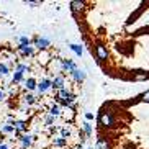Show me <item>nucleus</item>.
Masks as SVG:
<instances>
[{"label": "nucleus", "instance_id": "1", "mask_svg": "<svg viewBox=\"0 0 149 149\" xmlns=\"http://www.w3.org/2000/svg\"><path fill=\"white\" fill-rule=\"evenodd\" d=\"M98 121H100V125L103 128H113L115 126V120H113V116H111L110 111H102L100 116H98Z\"/></svg>", "mask_w": 149, "mask_h": 149}, {"label": "nucleus", "instance_id": "2", "mask_svg": "<svg viewBox=\"0 0 149 149\" xmlns=\"http://www.w3.org/2000/svg\"><path fill=\"white\" fill-rule=\"evenodd\" d=\"M95 54H97V59L98 61H107L108 59V51H107V48L103 44H98L95 48Z\"/></svg>", "mask_w": 149, "mask_h": 149}, {"label": "nucleus", "instance_id": "3", "mask_svg": "<svg viewBox=\"0 0 149 149\" xmlns=\"http://www.w3.org/2000/svg\"><path fill=\"white\" fill-rule=\"evenodd\" d=\"M61 67H62V70H67V72H74V70H77V67H75V64L70 59H62L61 61Z\"/></svg>", "mask_w": 149, "mask_h": 149}, {"label": "nucleus", "instance_id": "4", "mask_svg": "<svg viewBox=\"0 0 149 149\" xmlns=\"http://www.w3.org/2000/svg\"><path fill=\"white\" fill-rule=\"evenodd\" d=\"M70 8L74 13H79V12H84L85 8V2H79V0H74V2H70Z\"/></svg>", "mask_w": 149, "mask_h": 149}, {"label": "nucleus", "instance_id": "5", "mask_svg": "<svg viewBox=\"0 0 149 149\" xmlns=\"http://www.w3.org/2000/svg\"><path fill=\"white\" fill-rule=\"evenodd\" d=\"M33 43H35L36 48L41 49V51H43V49H46L49 46V40H46V38H35V40H33Z\"/></svg>", "mask_w": 149, "mask_h": 149}, {"label": "nucleus", "instance_id": "6", "mask_svg": "<svg viewBox=\"0 0 149 149\" xmlns=\"http://www.w3.org/2000/svg\"><path fill=\"white\" fill-rule=\"evenodd\" d=\"M49 87H53V82L49 79H43L40 84H38V90H40V93H43V92H46Z\"/></svg>", "mask_w": 149, "mask_h": 149}, {"label": "nucleus", "instance_id": "7", "mask_svg": "<svg viewBox=\"0 0 149 149\" xmlns=\"http://www.w3.org/2000/svg\"><path fill=\"white\" fill-rule=\"evenodd\" d=\"M53 87L57 88V90H62V88H64V77H62V75H56V77H54Z\"/></svg>", "mask_w": 149, "mask_h": 149}, {"label": "nucleus", "instance_id": "8", "mask_svg": "<svg viewBox=\"0 0 149 149\" xmlns=\"http://www.w3.org/2000/svg\"><path fill=\"white\" fill-rule=\"evenodd\" d=\"M18 51H20L23 56H31V54H33V48H31V46H23V44H18Z\"/></svg>", "mask_w": 149, "mask_h": 149}, {"label": "nucleus", "instance_id": "9", "mask_svg": "<svg viewBox=\"0 0 149 149\" xmlns=\"http://www.w3.org/2000/svg\"><path fill=\"white\" fill-rule=\"evenodd\" d=\"M95 149H110L108 141H107L105 138H98V141H97V146H95Z\"/></svg>", "mask_w": 149, "mask_h": 149}, {"label": "nucleus", "instance_id": "10", "mask_svg": "<svg viewBox=\"0 0 149 149\" xmlns=\"http://www.w3.org/2000/svg\"><path fill=\"white\" fill-rule=\"evenodd\" d=\"M72 77H74L75 80H77V82H82L84 79H85V72H84V70H74V72H72Z\"/></svg>", "mask_w": 149, "mask_h": 149}, {"label": "nucleus", "instance_id": "11", "mask_svg": "<svg viewBox=\"0 0 149 149\" xmlns=\"http://www.w3.org/2000/svg\"><path fill=\"white\" fill-rule=\"evenodd\" d=\"M25 87H26L28 90H33V88H36V80L33 79V77L26 79V80H25Z\"/></svg>", "mask_w": 149, "mask_h": 149}, {"label": "nucleus", "instance_id": "12", "mask_svg": "<svg viewBox=\"0 0 149 149\" xmlns=\"http://www.w3.org/2000/svg\"><path fill=\"white\" fill-rule=\"evenodd\" d=\"M82 128H84V131H85V134H87V136H92L93 130H92V125H90L88 121H84L82 123Z\"/></svg>", "mask_w": 149, "mask_h": 149}, {"label": "nucleus", "instance_id": "13", "mask_svg": "<svg viewBox=\"0 0 149 149\" xmlns=\"http://www.w3.org/2000/svg\"><path fill=\"white\" fill-rule=\"evenodd\" d=\"M31 141H33V138H31L30 134H26V136H23V138H22V143H23V149H26L28 146L31 144Z\"/></svg>", "mask_w": 149, "mask_h": 149}, {"label": "nucleus", "instance_id": "14", "mask_svg": "<svg viewBox=\"0 0 149 149\" xmlns=\"http://www.w3.org/2000/svg\"><path fill=\"white\" fill-rule=\"evenodd\" d=\"M69 48L72 49L77 56H82V46H80V44H70Z\"/></svg>", "mask_w": 149, "mask_h": 149}, {"label": "nucleus", "instance_id": "15", "mask_svg": "<svg viewBox=\"0 0 149 149\" xmlns=\"http://www.w3.org/2000/svg\"><path fill=\"white\" fill-rule=\"evenodd\" d=\"M54 146H57V148L67 146V139H64V138H56V139H54Z\"/></svg>", "mask_w": 149, "mask_h": 149}, {"label": "nucleus", "instance_id": "16", "mask_svg": "<svg viewBox=\"0 0 149 149\" xmlns=\"http://www.w3.org/2000/svg\"><path fill=\"white\" fill-rule=\"evenodd\" d=\"M23 80V72H18V70H15L13 74V84H18Z\"/></svg>", "mask_w": 149, "mask_h": 149}, {"label": "nucleus", "instance_id": "17", "mask_svg": "<svg viewBox=\"0 0 149 149\" xmlns=\"http://www.w3.org/2000/svg\"><path fill=\"white\" fill-rule=\"evenodd\" d=\"M61 138H64V139H67V138H70V130L69 128H61Z\"/></svg>", "mask_w": 149, "mask_h": 149}, {"label": "nucleus", "instance_id": "18", "mask_svg": "<svg viewBox=\"0 0 149 149\" xmlns=\"http://www.w3.org/2000/svg\"><path fill=\"white\" fill-rule=\"evenodd\" d=\"M18 41H20V44H23V46H30L31 44V40L28 36H22V38H18Z\"/></svg>", "mask_w": 149, "mask_h": 149}, {"label": "nucleus", "instance_id": "19", "mask_svg": "<svg viewBox=\"0 0 149 149\" xmlns=\"http://www.w3.org/2000/svg\"><path fill=\"white\" fill-rule=\"evenodd\" d=\"M23 100H25V103H26V105H33V103H35V97L28 93V95L23 97Z\"/></svg>", "mask_w": 149, "mask_h": 149}, {"label": "nucleus", "instance_id": "20", "mask_svg": "<svg viewBox=\"0 0 149 149\" xmlns=\"http://www.w3.org/2000/svg\"><path fill=\"white\" fill-rule=\"evenodd\" d=\"M49 115H53V116H59V115H61V110H59V107H51V110H49Z\"/></svg>", "mask_w": 149, "mask_h": 149}, {"label": "nucleus", "instance_id": "21", "mask_svg": "<svg viewBox=\"0 0 149 149\" xmlns=\"http://www.w3.org/2000/svg\"><path fill=\"white\" fill-rule=\"evenodd\" d=\"M12 131H17L12 125H7V126H3L2 128V133H12Z\"/></svg>", "mask_w": 149, "mask_h": 149}, {"label": "nucleus", "instance_id": "22", "mask_svg": "<svg viewBox=\"0 0 149 149\" xmlns=\"http://www.w3.org/2000/svg\"><path fill=\"white\" fill-rule=\"evenodd\" d=\"M0 74H2V75L8 74V67L5 66V64H0Z\"/></svg>", "mask_w": 149, "mask_h": 149}, {"label": "nucleus", "instance_id": "23", "mask_svg": "<svg viewBox=\"0 0 149 149\" xmlns=\"http://www.w3.org/2000/svg\"><path fill=\"white\" fill-rule=\"evenodd\" d=\"M44 121H46V125H53V121H54V116H53V115H48V116L44 118Z\"/></svg>", "mask_w": 149, "mask_h": 149}, {"label": "nucleus", "instance_id": "24", "mask_svg": "<svg viewBox=\"0 0 149 149\" xmlns=\"http://www.w3.org/2000/svg\"><path fill=\"white\" fill-rule=\"evenodd\" d=\"M141 100L146 102V103H149V90H148V92H144L143 95H141Z\"/></svg>", "mask_w": 149, "mask_h": 149}, {"label": "nucleus", "instance_id": "25", "mask_svg": "<svg viewBox=\"0 0 149 149\" xmlns=\"http://www.w3.org/2000/svg\"><path fill=\"white\" fill-rule=\"evenodd\" d=\"M134 79H136V80H141V79H149V75H148V74H136V75H134Z\"/></svg>", "mask_w": 149, "mask_h": 149}, {"label": "nucleus", "instance_id": "26", "mask_svg": "<svg viewBox=\"0 0 149 149\" xmlns=\"http://www.w3.org/2000/svg\"><path fill=\"white\" fill-rule=\"evenodd\" d=\"M25 3H26V5H30V7H36V5H41V2H28V0H26Z\"/></svg>", "mask_w": 149, "mask_h": 149}, {"label": "nucleus", "instance_id": "27", "mask_svg": "<svg viewBox=\"0 0 149 149\" xmlns=\"http://www.w3.org/2000/svg\"><path fill=\"white\" fill-rule=\"evenodd\" d=\"M85 118H87V121H88V120H93V113L87 111V113H85Z\"/></svg>", "mask_w": 149, "mask_h": 149}, {"label": "nucleus", "instance_id": "28", "mask_svg": "<svg viewBox=\"0 0 149 149\" xmlns=\"http://www.w3.org/2000/svg\"><path fill=\"white\" fill-rule=\"evenodd\" d=\"M3 98H5V93H3V92H2V90H0V102L3 100Z\"/></svg>", "mask_w": 149, "mask_h": 149}, {"label": "nucleus", "instance_id": "29", "mask_svg": "<svg viewBox=\"0 0 149 149\" xmlns=\"http://www.w3.org/2000/svg\"><path fill=\"white\" fill-rule=\"evenodd\" d=\"M0 149H8V148H7V144H0Z\"/></svg>", "mask_w": 149, "mask_h": 149}, {"label": "nucleus", "instance_id": "30", "mask_svg": "<svg viewBox=\"0 0 149 149\" xmlns=\"http://www.w3.org/2000/svg\"><path fill=\"white\" fill-rule=\"evenodd\" d=\"M126 149H133V148H131V146H130V148H126Z\"/></svg>", "mask_w": 149, "mask_h": 149}]
</instances>
